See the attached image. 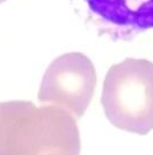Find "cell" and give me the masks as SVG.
Here are the masks:
<instances>
[{
  "label": "cell",
  "mask_w": 153,
  "mask_h": 155,
  "mask_svg": "<svg viewBox=\"0 0 153 155\" xmlns=\"http://www.w3.org/2000/svg\"><path fill=\"white\" fill-rule=\"evenodd\" d=\"M81 152L76 118L58 106L37 107L31 101L0 102V155Z\"/></svg>",
  "instance_id": "6da1fadb"
},
{
  "label": "cell",
  "mask_w": 153,
  "mask_h": 155,
  "mask_svg": "<svg viewBox=\"0 0 153 155\" xmlns=\"http://www.w3.org/2000/svg\"><path fill=\"white\" fill-rule=\"evenodd\" d=\"M104 114L119 130L148 134L153 130V62L127 58L110 67L101 98Z\"/></svg>",
  "instance_id": "7a4b0ae2"
},
{
  "label": "cell",
  "mask_w": 153,
  "mask_h": 155,
  "mask_svg": "<svg viewBox=\"0 0 153 155\" xmlns=\"http://www.w3.org/2000/svg\"><path fill=\"white\" fill-rule=\"evenodd\" d=\"M96 69L83 53L72 52L56 58L45 71L38 100L41 105L58 106L81 118L95 94Z\"/></svg>",
  "instance_id": "3957f363"
},
{
  "label": "cell",
  "mask_w": 153,
  "mask_h": 155,
  "mask_svg": "<svg viewBox=\"0 0 153 155\" xmlns=\"http://www.w3.org/2000/svg\"><path fill=\"white\" fill-rule=\"evenodd\" d=\"M88 27L114 41L131 40L153 29V0H70Z\"/></svg>",
  "instance_id": "277c9868"
},
{
  "label": "cell",
  "mask_w": 153,
  "mask_h": 155,
  "mask_svg": "<svg viewBox=\"0 0 153 155\" xmlns=\"http://www.w3.org/2000/svg\"><path fill=\"white\" fill-rule=\"evenodd\" d=\"M5 1H7V0H0V4H2V2H5Z\"/></svg>",
  "instance_id": "5b68a950"
}]
</instances>
